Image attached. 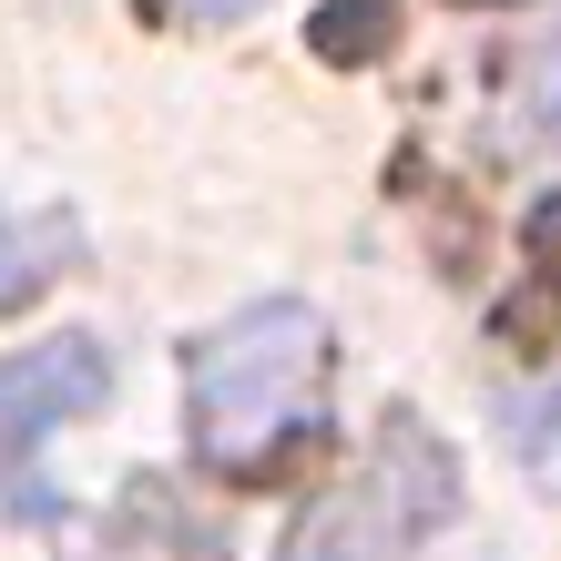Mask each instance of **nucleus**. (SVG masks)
Wrapping results in <instances>:
<instances>
[{
  "mask_svg": "<svg viewBox=\"0 0 561 561\" xmlns=\"http://www.w3.org/2000/svg\"><path fill=\"white\" fill-rule=\"evenodd\" d=\"M184 419L194 449L225 470H266L286 439H317L327 419V317L296 296H255L245 317H225L184 368Z\"/></svg>",
  "mask_w": 561,
  "mask_h": 561,
  "instance_id": "1",
  "label": "nucleus"
},
{
  "mask_svg": "<svg viewBox=\"0 0 561 561\" xmlns=\"http://www.w3.org/2000/svg\"><path fill=\"white\" fill-rule=\"evenodd\" d=\"M82 561H225V531L174 480H123V501L92 520Z\"/></svg>",
  "mask_w": 561,
  "mask_h": 561,
  "instance_id": "4",
  "label": "nucleus"
},
{
  "mask_svg": "<svg viewBox=\"0 0 561 561\" xmlns=\"http://www.w3.org/2000/svg\"><path fill=\"white\" fill-rule=\"evenodd\" d=\"M61 255H72V225H61V215H11V205H0V307H21Z\"/></svg>",
  "mask_w": 561,
  "mask_h": 561,
  "instance_id": "5",
  "label": "nucleus"
},
{
  "mask_svg": "<svg viewBox=\"0 0 561 561\" xmlns=\"http://www.w3.org/2000/svg\"><path fill=\"white\" fill-rule=\"evenodd\" d=\"M103 399H113V347L103 337H51V347L0 357V490L31 470V449H51Z\"/></svg>",
  "mask_w": 561,
  "mask_h": 561,
  "instance_id": "3",
  "label": "nucleus"
},
{
  "mask_svg": "<svg viewBox=\"0 0 561 561\" xmlns=\"http://www.w3.org/2000/svg\"><path fill=\"white\" fill-rule=\"evenodd\" d=\"M520 470H531L541 490H561V378L520 409Z\"/></svg>",
  "mask_w": 561,
  "mask_h": 561,
  "instance_id": "7",
  "label": "nucleus"
},
{
  "mask_svg": "<svg viewBox=\"0 0 561 561\" xmlns=\"http://www.w3.org/2000/svg\"><path fill=\"white\" fill-rule=\"evenodd\" d=\"M449 511H459V459L439 449V428L388 419L378 449L357 459V480H337L286 531V561H409Z\"/></svg>",
  "mask_w": 561,
  "mask_h": 561,
  "instance_id": "2",
  "label": "nucleus"
},
{
  "mask_svg": "<svg viewBox=\"0 0 561 561\" xmlns=\"http://www.w3.org/2000/svg\"><path fill=\"white\" fill-rule=\"evenodd\" d=\"M520 123H531V134L561 153V31H551L531 61H520Z\"/></svg>",
  "mask_w": 561,
  "mask_h": 561,
  "instance_id": "6",
  "label": "nucleus"
},
{
  "mask_svg": "<svg viewBox=\"0 0 561 561\" xmlns=\"http://www.w3.org/2000/svg\"><path fill=\"white\" fill-rule=\"evenodd\" d=\"M184 11H194V21H245L255 0H184Z\"/></svg>",
  "mask_w": 561,
  "mask_h": 561,
  "instance_id": "8",
  "label": "nucleus"
}]
</instances>
